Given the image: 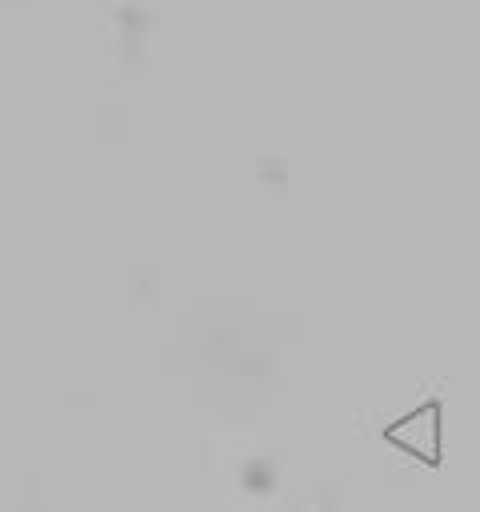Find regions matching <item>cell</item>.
I'll return each instance as SVG.
<instances>
[{"mask_svg":"<svg viewBox=\"0 0 480 512\" xmlns=\"http://www.w3.org/2000/svg\"><path fill=\"white\" fill-rule=\"evenodd\" d=\"M384 440L404 448V452H412L424 464H440V400H428L416 412H408L396 424H388Z\"/></svg>","mask_w":480,"mask_h":512,"instance_id":"1","label":"cell"}]
</instances>
